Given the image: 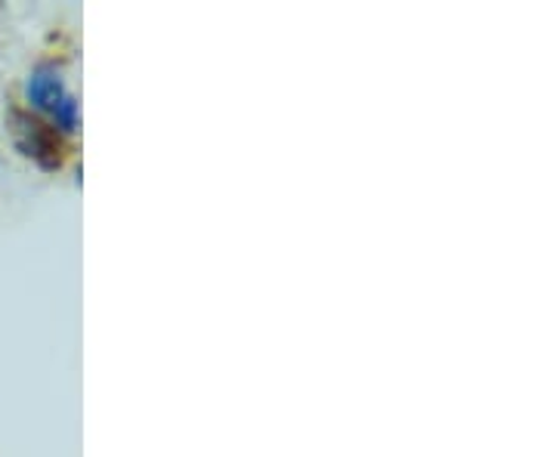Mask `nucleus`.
Segmentation results:
<instances>
[{"mask_svg":"<svg viewBox=\"0 0 556 457\" xmlns=\"http://www.w3.org/2000/svg\"><path fill=\"white\" fill-rule=\"evenodd\" d=\"M10 120H13V137L22 155L35 158L47 170H56L62 164V142L56 130L25 112H10Z\"/></svg>","mask_w":556,"mask_h":457,"instance_id":"nucleus-1","label":"nucleus"},{"mask_svg":"<svg viewBox=\"0 0 556 457\" xmlns=\"http://www.w3.org/2000/svg\"><path fill=\"white\" fill-rule=\"evenodd\" d=\"M25 97L31 102V109L53 115V109H56L68 93H65V80H62V75L53 65H38V68L31 72L28 84H25Z\"/></svg>","mask_w":556,"mask_h":457,"instance_id":"nucleus-2","label":"nucleus"},{"mask_svg":"<svg viewBox=\"0 0 556 457\" xmlns=\"http://www.w3.org/2000/svg\"><path fill=\"white\" fill-rule=\"evenodd\" d=\"M53 124L60 127L62 134H75L80 124V109L75 97H65V100L53 109Z\"/></svg>","mask_w":556,"mask_h":457,"instance_id":"nucleus-3","label":"nucleus"}]
</instances>
